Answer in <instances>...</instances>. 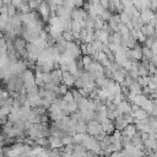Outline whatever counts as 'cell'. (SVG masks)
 I'll return each mask as SVG.
<instances>
[{"instance_id": "cell-1", "label": "cell", "mask_w": 157, "mask_h": 157, "mask_svg": "<svg viewBox=\"0 0 157 157\" xmlns=\"http://www.w3.org/2000/svg\"><path fill=\"white\" fill-rule=\"evenodd\" d=\"M140 17H141V20L144 21V23H148V22H151V21L153 20L155 12H153V10H151V9H142V10L140 11Z\"/></svg>"}, {"instance_id": "cell-2", "label": "cell", "mask_w": 157, "mask_h": 157, "mask_svg": "<svg viewBox=\"0 0 157 157\" xmlns=\"http://www.w3.org/2000/svg\"><path fill=\"white\" fill-rule=\"evenodd\" d=\"M141 32H142L146 37H153V36H155V25H153L152 22L145 23V25L141 27Z\"/></svg>"}, {"instance_id": "cell-3", "label": "cell", "mask_w": 157, "mask_h": 157, "mask_svg": "<svg viewBox=\"0 0 157 157\" xmlns=\"http://www.w3.org/2000/svg\"><path fill=\"white\" fill-rule=\"evenodd\" d=\"M134 118H136V120H144L147 119V112L142 108H137L136 105L134 107V113H132Z\"/></svg>"}, {"instance_id": "cell-4", "label": "cell", "mask_w": 157, "mask_h": 157, "mask_svg": "<svg viewBox=\"0 0 157 157\" xmlns=\"http://www.w3.org/2000/svg\"><path fill=\"white\" fill-rule=\"evenodd\" d=\"M130 55H131L132 59H141V58H142V49L136 45V47L130 52Z\"/></svg>"}, {"instance_id": "cell-5", "label": "cell", "mask_w": 157, "mask_h": 157, "mask_svg": "<svg viewBox=\"0 0 157 157\" xmlns=\"http://www.w3.org/2000/svg\"><path fill=\"white\" fill-rule=\"evenodd\" d=\"M150 81H151V77H148V76H139V77H137V82H139V85H140L141 87L148 86Z\"/></svg>"}, {"instance_id": "cell-6", "label": "cell", "mask_w": 157, "mask_h": 157, "mask_svg": "<svg viewBox=\"0 0 157 157\" xmlns=\"http://www.w3.org/2000/svg\"><path fill=\"white\" fill-rule=\"evenodd\" d=\"M120 110H121V112H129V110H130L129 104H126V103H121V104H120Z\"/></svg>"}, {"instance_id": "cell-7", "label": "cell", "mask_w": 157, "mask_h": 157, "mask_svg": "<svg viewBox=\"0 0 157 157\" xmlns=\"http://www.w3.org/2000/svg\"><path fill=\"white\" fill-rule=\"evenodd\" d=\"M151 10L157 11V0H151Z\"/></svg>"}, {"instance_id": "cell-8", "label": "cell", "mask_w": 157, "mask_h": 157, "mask_svg": "<svg viewBox=\"0 0 157 157\" xmlns=\"http://www.w3.org/2000/svg\"><path fill=\"white\" fill-rule=\"evenodd\" d=\"M155 137L157 139V130H156V132H155Z\"/></svg>"}]
</instances>
